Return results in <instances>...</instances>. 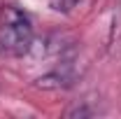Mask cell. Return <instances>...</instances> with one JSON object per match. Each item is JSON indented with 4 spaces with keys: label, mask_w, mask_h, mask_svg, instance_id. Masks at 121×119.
<instances>
[{
    "label": "cell",
    "mask_w": 121,
    "mask_h": 119,
    "mask_svg": "<svg viewBox=\"0 0 121 119\" xmlns=\"http://www.w3.org/2000/svg\"><path fill=\"white\" fill-rule=\"evenodd\" d=\"M75 82V73H72V63H63L60 68L51 70L49 75L37 79V87L40 89H63V87H70Z\"/></svg>",
    "instance_id": "cell-2"
},
{
    "label": "cell",
    "mask_w": 121,
    "mask_h": 119,
    "mask_svg": "<svg viewBox=\"0 0 121 119\" xmlns=\"http://www.w3.org/2000/svg\"><path fill=\"white\" fill-rule=\"evenodd\" d=\"M77 2H79V0H49L51 9H56V12H63V14L72 12V9L77 7Z\"/></svg>",
    "instance_id": "cell-3"
},
{
    "label": "cell",
    "mask_w": 121,
    "mask_h": 119,
    "mask_svg": "<svg viewBox=\"0 0 121 119\" xmlns=\"http://www.w3.org/2000/svg\"><path fill=\"white\" fill-rule=\"evenodd\" d=\"M33 47V21L14 5H7L0 12V56L19 59Z\"/></svg>",
    "instance_id": "cell-1"
},
{
    "label": "cell",
    "mask_w": 121,
    "mask_h": 119,
    "mask_svg": "<svg viewBox=\"0 0 121 119\" xmlns=\"http://www.w3.org/2000/svg\"><path fill=\"white\" fill-rule=\"evenodd\" d=\"M65 114H68V117H89V114H93V110H89L86 105H82V107L77 105V107H70Z\"/></svg>",
    "instance_id": "cell-4"
}]
</instances>
